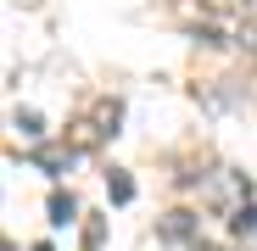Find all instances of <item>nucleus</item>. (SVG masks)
Here are the masks:
<instances>
[{"label":"nucleus","mask_w":257,"mask_h":251,"mask_svg":"<svg viewBox=\"0 0 257 251\" xmlns=\"http://www.w3.org/2000/svg\"><path fill=\"white\" fill-rule=\"evenodd\" d=\"M73 218H78L73 195H51V223H73Z\"/></svg>","instance_id":"nucleus-1"},{"label":"nucleus","mask_w":257,"mask_h":251,"mask_svg":"<svg viewBox=\"0 0 257 251\" xmlns=\"http://www.w3.org/2000/svg\"><path fill=\"white\" fill-rule=\"evenodd\" d=\"M235 229H240V234L257 229V206H240V212H235Z\"/></svg>","instance_id":"nucleus-2"},{"label":"nucleus","mask_w":257,"mask_h":251,"mask_svg":"<svg viewBox=\"0 0 257 251\" xmlns=\"http://www.w3.org/2000/svg\"><path fill=\"white\" fill-rule=\"evenodd\" d=\"M128 195H135V184H128V179L117 173V179H112V201H128Z\"/></svg>","instance_id":"nucleus-3"},{"label":"nucleus","mask_w":257,"mask_h":251,"mask_svg":"<svg viewBox=\"0 0 257 251\" xmlns=\"http://www.w3.org/2000/svg\"><path fill=\"white\" fill-rule=\"evenodd\" d=\"M39 251H45V245H39Z\"/></svg>","instance_id":"nucleus-4"}]
</instances>
